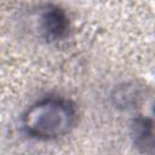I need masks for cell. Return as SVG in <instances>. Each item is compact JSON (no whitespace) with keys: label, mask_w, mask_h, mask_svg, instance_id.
I'll return each mask as SVG.
<instances>
[{"label":"cell","mask_w":155,"mask_h":155,"mask_svg":"<svg viewBox=\"0 0 155 155\" xmlns=\"http://www.w3.org/2000/svg\"><path fill=\"white\" fill-rule=\"evenodd\" d=\"M74 120L75 111L68 102L48 98L28 110L24 116V127L34 137L53 138L67 133Z\"/></svg>","instance_id":"cell-1"},{"label":"cell","mask_w":155,"mask_h":155,"mask_svg":"<svg viewBox=\"0 0 155 155\" xmlns=\"http://www.w3.org/2000/svg\"><path fill=\"white\" fill-rule=\"evenodd\" d=\"M64 18L57 12V11H52L48 12L47 18H46V28L50 29V33L52 34H59L61 30L64 29Z\"/></svg>","instance_id":"cell-2"}]
</instances>
